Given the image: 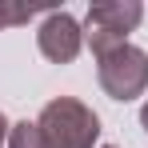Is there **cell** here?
Returning a JSON list of instances; mask_svg holds the SVG:
<instances>
[{
  "label": "cell",
  "mask_w": 148,
  "mask_h": 148,
  "mask_svg": "<svg viewBox=\"0 0 148 148\" xmlns=\"http://www.w3.org/2000/svg\"><path fill=\"white\" fill-rule=\"evenodd\" d=\"M140 16H144L140 0H100V4H92L88 16H84V40H88V48L96 56H104V52L128 44V32H136Z\"/></svg>",
  "instance_id": "2"
},
{
  "label": "cell",
  "mask_w": 148,
  "mask_h": 148,
  "mask_svg": "<svg viewBox=\"0 0 148 148\" xmlns=\"http://www.w3.org/2000/svg\"><path fill=\"white\" fill-rule=\"evenodd\" d=\"M40 132L48 148H92L100 140V116L72 96H56L40 108Z\"/></svg>",
  "instance_id": "1"
},
{
  "label": "cell",
  "mask_w": 148,
  "mask_h": 148,
  "mask_svg": "<svg viewBox=\"0 0 148 148\" xmlns=\"http://www.w3.org/2000/svg\"><path fill=\"white\" fill-rule=\"evenodd\" d=\"M8 148H48V140H44V132H40L36 120H20L8 132Z\"/></svg>",
  "instance_id": "5"
},
{
  "label": "cell",
  "mask_w": 148,
  "mask_h": 148,
  "mask_svg": "<svg viewBox=\"0 0 148 148\" xmlns=\"http://www.w3.org/2000/svg\"><path fill=\"white\" fill-rule=\"evenodd\" d=\"M104 148H116V144H104Z\"/></svg>",
  "instance_id": "9"
},
{
  "label": "cell",
  "mask_w": 148,
  "mask_h": 148,
  "mask_svg": "<svg viewBox=\"0 0 148 148\" xmlns=\"http://www.w3.org/2000/svg\"><path fill=\"white\" fill-rule=\"evenodd\" d=\"M36 44H40V56L52 60V64H72L80 56V44H84V28L76 24L68 12H48L44 24L36 32Z\"/></svg>",
  "instance_id": "4"
},
{
  "label": "cell",
  "mask_w": 148,
  "mask_h": 148,
  "mask_svg": "<svg viewBox=\"0 0 148 148\" xmlns=\"http://www.w3.org/2000/svg\"><path fill=\"white\" fill-rule=\"evenodd\" d=\"M32 16H36V8H28V4H8V0H0V28L28 24Z\"/></svg>",
  "instance_id": "6"
},
{
  "label": "cell",
  "mask_w": 148,
  "mask_h": 148,
  "mask_svg": "<svg viewBox=\"0 0 148 148\" xmlns=\"http://www.w3.org/2000/svg\"><path fill=\"white\" fill-rule=\"evenodd\" d=\"M8 132H12V124L4 120V112H0V148H8Z\"/></svg>",
  "instance_id": "7"
},
{
  "label": "cell",
  "mask_w": 148,
  "mask_h": 148,
  "mask_svg": "<svg viewBox=\"0 0 148 148\" xmlns=\"http://www.w3.org/2000/svg\"><path fill=\"white\" fill-rule=\"evenodd\" d=\"M140 128L148 132V100H144V108H140Z\"/></svg>",
  "instance_id": "8"
},
{
  "label": "cell",
  "mask_w": 148,
  "mask_h": 148,
  "mask_svg": "<svg viewBox=\"0 0 148 148\" xmlns=\"http://www.w3.org/2000/svg\"><path fill=\"white\" fill-rule=\"evenodd\" d=\"M96 80L112 100H136L148 88V52L136 44H120V48L96 56Z\"/></svg>",
  "instance_id": "3"
}]
</instances>
